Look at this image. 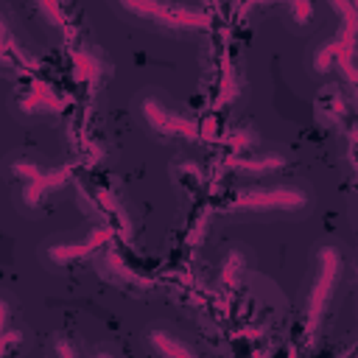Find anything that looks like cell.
<instances>
[{"instance_id": "obj_1", "label": "cell", "mask_w": 358, "mask_h": 358, "mask_svg": "<svg viewBox=\"0 0 358 358\" xmlns=\"http://www.w3.org/2000/svg\"><path fill=\"white\" fill-rule=\"evenodd\" d=\"M344 14H347V20H344V31H341V36H336V39H330L324 48H322V53L316 56V70H327V64L330 62H338V67H341V73L347 76V81L358 90V67H355V62H352V50H355V28H358V22H355V6H338Z\"/></svg>"}, {"instance_id": "obj_2", "label": "cell", "mask_w": 358, "mask_h": 358, "mask_svg": "<svg viewBox=\"0 0 358 358\" xmlns=\"http://www.w3.org/2000/svg\"><path fill=\"white\" fill-rule=\"evenodd\" d=\"M319 263H322V271H319L316 285H313V291H310V302H308V327H305V333H308L310 341H313V336H316V330H319L322 313H324V308H327V302H330V294H333V288H336V280H338V255H336V249H322Z\"/></svg>"}, {"instance_id": "obj_3", "label": "cell", "mask_w": 358, "mask_h": 358, "mask_svg": "<svg viewBox=\"0 0 358 358\" xmlns=\"http://www.w3.org/2000/svg\"><path fill=\"white\" fill-rule=\"evenodd\" d=\"M302 204H305V196L299 190H288V187L249 190L232 201V207H246V210H299Z\"/></svg>"}, {"instance_id": "obj_4", "label": "cell", "mask_w": 358, "mask_h": 358, "mask_svg": "<svg viewBox=\"0 0 358 358\" xmlns=\"http://www.w3.org/2000/svg\"><path fill=\"white\" fill-rule=\"evenodd\" d=\"M129 11H137V14H148L165 25H173V28H201L207 22V17L196 8H179V6H162V3H126Z\"/></svg>"}, {"instance_id": "obj_5", "label": "cell", "mask_w": 358, "mask_h": 358, "mask_svg": "<svg viewBox=\"0 0 358 358\" xmlns=\"http://www.w3.org/2000/svg\"><path fill=\"white\" fill-rule=\"evenodd\" d=\"M143 112H145V120H148L157 131H162V134H182V137H187V140H196V137H199L196 123H190V120H185V117H179V115H173V112H168L165 106H159V103L151 101V98L143 103Z\"/></svg>"}, {"instance_id": "obj_6", "label": "cell", "mask_w": 358, "mask_h": 358, "mask_svg": "<svg viewBox=\"0 0 358 358\" xmlns=\"http://www.w3.org/2000/svg\"><path fill=\"white\" fill-rule=\"evenodd\" d=\"M109 235H112L109 229H95V232H92L87 241H81V243H62V246H53V249H50V260H56V263L76 260V257H81V255L92 252V249H95L98 243H103Z\"/></svg>"}, {"instance_id": "obj_7", "label": "cell", "mask_w": 358, "mask_h": 358, "mask_svg": "<svg viewBox=\"0 0 358 358\" xmlns=\"http://www.w3.org/2000/svg\"><path fill=\"white\" fill-rule=\"evenodd\" d=\"M70 176V171L67 168H62V171H53V173H36L34 179H31V185H28V190H25V199H28V204H36L39 201V196L45 193V190H50V187H59L64 179Z\"/></svg>"}, {"instance_id": "obj_8", "label": "cell", "mask_w": 358, "mask_h": 358, "mask_svg": "<svg viewBox=\"0 0 358 358\" xmlns=\"http://www.w3.org/2000/svg\"><path fill=\"white\" fill-rule=\"evenodd\" d=\"M151 344H154L165 358H196L185 344H179L176 338H171V336L162 333V330H154V333H151Z\"/></svg>"}, {"instance_id": "obj_9", "label": "cell", "mask_w": 358, "mask_h": 358, "mask_svg": "<svg viewBox=\"0 0 358 358\" xmlns=\"http://www.w3.org/2000/svg\"><path fill=\"white\" fill-rule=\"evenodd\" d=\"M36 106H45V109H59V106H62V101L53 95V90H50V87L36 84V87H34V95H31V98L22 103V109H28V112H31V109H36Z\"/></svg>"}, {"instance_id": "obj_10", "label": "cell", "mask_w": 358, "mask_h": 358, "mask_svg": "<svg viewBox=\"0 0 358 358\" xmlns=\"http://www.w3.org/2000/svg\"><path fill=\"white\" fill-rule=\"evenodd\" d=\"M227 165L232 168H241V171H271V168H280L282 165V157H263V159H229Z\"/></svg>"}, {"instance_id": "obj_11", "label": "cell", "mask_w": 358, "mask_h": 358, "mask_svg": "<svg viewBox=\"0 0 358 358\" xmlns=\"http://www.w3.org/2000/svg\"><path fill=\"white\" fill-rule=\"evenodd\" d=\"M238 263H241V255H238V252H232V255H229V260H227V266H224V282H227V285H232V282H235Z\"/></svg>"}, {"instance_id": "obj_12", "label": "cell", "mask_w": 358, "mask_h": 358, "mask_svg": "<svg viewBox=\"0 0 358 358\" xmlns=\"http://www.w3.org/2000/svg\"><path fill=\"white\" fill-rule=\"evenodd\" d=\"M291 11H294V14L299 17V22H305V20H308V17L313 14V8H310L308 3H294V6H291Z\"/></svg>"}, {"instance_id": "obj_13", "label": "cell", "mask_w": 358, "mask_h": 358, "mask_svg": "<svg viewBox=\"0 0 358 358\" xmlns=\"http://www.w3.org/2000/svg\"><path fill=\"white\" fill-rule=\"evenodd\" d=\"M56 352H59V358H76V355H73V350H70V344H64V341H59V344H56Z\"/></svg>"}, {"instance_id": "obj_14", "label": "cell", "mask_w": 358, "mask_h": 358, "mask_svg": "<svg viewBox=\"0 0 358 358\" xmlns=\"http://www.w3.org/2000/svg\"><path fill=\"white\" fill-rule=\"evenodd\" d=\"M98 358H109V355H98Z\"/></svg>"}, {"instance_id": "obj_15", "label": "cell", "mask_w": 358, "mask_h": 358, "mask_svg": "<svg viewBox=\"0 0 358 358\" xmlns=\"http://www.w3.org/2000/svg\"><path fill=\"white\" fill-rule=\"evenodd\" d=\"M355 14H358V6H355Z\"/></svg>"}]
</instances>
